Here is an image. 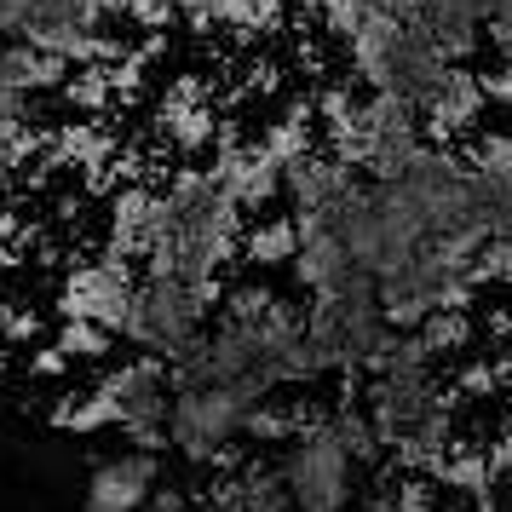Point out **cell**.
<instances>
[{
	"mask_svg": "<svg viewBox=\"0 0 512 512\" xmlns=\"http://www.w3.org/2000/svg\"><path fill=\"white\" fill-rule=\"evenodd\" d=\"M242 202H248V179L225 173V167L185 173L167 196H150L144 271L219 288V271L231 265L236 236H242Z\"/></svg>",
	"mask_w": 512,
	"mask_h": 512,
	"instance_id": "obj_1",
	"label": "cell"
},
{
	"mask_svg": "<svg viewBox=\"0 0 512 512\" xmlns=\"http://www.w3.org/2000/svg\"><path fill=\"white\" fill-rule=\"evenodd\" d=\"M271 426H277L271 409L254 403L248 392L202 386V380H173V409H167L162 449H173L190 466H225L242 455V443L254 432H271Z\"/></svg>",
	"mask_w": 512,
	"mask_h": 512,
	"instance_id": "obj_2",
	"label": "cell"
},
{
	"mask_svg": "<svg viewBox=\"0 0 512 512\" xmlns=\"http://www.w3.org/2000/svg\"><path fill=\"white\" fill-rule=\"evenodd\" d=\"M213 282H185V277H156L144 271L127 305V328L121 340H133V351L144 357H162V363H185L190 351L208 340L213 328Z\"/></svg>",
	"mask_w": 512,
	"mask_h": 512,
	"instance_id": "obj_3",
	"label": "cell"
},
{
	"mask_svg": "<svg viewBox=\"0 0 512 512\" xmlns=\"http://www.w3.org/2000/svg\"><path fill=\"white\" fill-rule=\"evenodd\" d=\"M167 409H173V363L133 351V357H121L116 369L87 392V415L75 420V426H104L121 443L162 449Z\"/></svg>",
	"mask_w": 512,
	"mask_h": 512,
	"instance_id": "obj_4",
	"label": "cell"
},
{
	"mask_svg": "<svg viewBox=\"0 0 512 512\" xmlns=\"http://www.w3.org/2000/svg\"><path fill=\"white\" fill-rule=\"evenodd\" d=\"M282 484H288V501L300 512H351L363 501V472L369 466L346 449V438L328 426V415L294 426V438L282 443Z\"/></svg>",
	"mask_w": 512,
	"mask_h": 512,
	"instance_id": "obj_5",
	"label": "cell"
},
{
	"mask_svg": "<svg viewBox=\"0 0 512 512\" xmlns=\"http://www.w3.org/2000/svg\"><path fill=\"white\" fill-rule=\"evenodd\" d=\"M288 271L311 300H340L351 288H369V271L357 265V254L346 248V236L323 225V219H294V254H288Z\"/></svg>",
	"mask_w": 512,
	"mask_h": 512,
	"instance_id": "obj_6",
	"label": "cell"
},
{
	"mask_svg": "<svg viewBox=\"0 0 512 512\" xmlns=\"http://www.w3.org/2000/svg\"><path fill=\"white\" fill-rule=\"evenodd\" d=\"M162 495V449L116 443L87 472V512H150Z\"/></svg>",
	"mask_w": 512,
	"mask_h": 512,
	"instance_id": "obj_7",
	"label": "cell"
},
{
	"mask_svg": "<svg viewBox=\"0 0 512 512\" xmlns=\"http://www.w3.org/2000/svg\"><path fill=\"white\" fill-rule=\"evenodd\" d=\"M219 501H225V512H300L294 501H288L282 472H277V466H265V461L242 466L231 484L219 489Z\"/></svg>",
	"mask_w": 512,
	"mask_h": 512,
	"instance_id": "obj_8",
	"label": "cell"
},
{
	"mask_svg": "<svg viewBox=\"0 0 512 512\" xmlns=\"http://www.w3.org/2000/svg\"><path fill=\"white\" fill-rule=\"evenodd\" d=\"M351 512H409V501H403V495H392V489H369V495H363Z\"/></svg>",
	"mask_w": 512,
	"mask_h": 512,
	"instance_id": "obj_9",
	"label": "cell"
},
{
	"mask_svg": "<svg viewBox=\"0 0 512 512\" xmlns=\"http://www.w3.org/2000/svg\"><path fill=\"white\" fill-rule=\"evenodd\" d=\"M150 512H196V507H185L179 495H167V489H162V495H156V507H150Z\"/></svg>",
	"mask_w": 512,
	"mask_h": 512,
	"instance_id": "obj_10",
	"label": "cell"
}]
</instances>
